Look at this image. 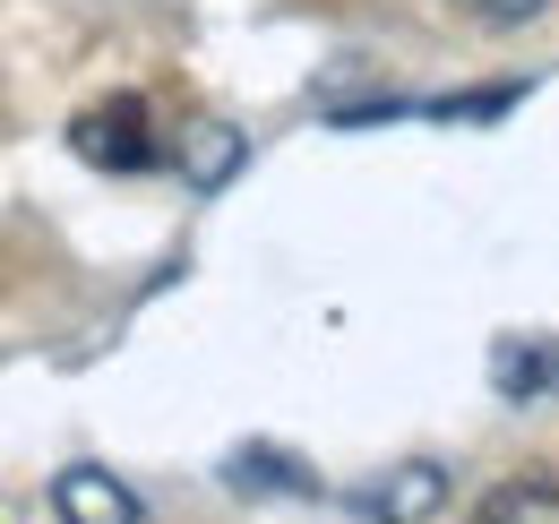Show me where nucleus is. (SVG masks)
Returning <instances> with one entry per match:
<instances>
[{
    "instance_id": "nucleus-1",
    "label": "nucleus",
    "mask_w": 559,
    "mask_h": 524,
    "mask_svg": "<svg viewBox=\"0 0 559 524\" xmlns=\"http://www.w3.org/2000/svg\"><path fill=\"white\" fill-rule=\"evenodd\" d=\"M70 146L86 155V164H104V172H146V164L164 155V138H155V121H146V104H139V95H112V104L78 112Z\"/></svg>"
},
{
    "instance_id": "nucleus-6",
    "label": "nucleus",
    "mask_w": 559,
    "mask_h": 524,
    "mask_svg": "<svg viewBox=\"0 0 559 524\" xmlns=\"http://www.w3.org/2000/svg\"><path fill=\"white\" fill-rule=\"evenodd\" d=\"M448 9H465L474 26H525V17H543L551 0H448Z\"/></svg>"
},
{
    "instance_id": "nucleus-3",
    "label": "nucleus",
    "mask_w": 559,
    "mask_h": 524,
    "mask_svg": "<svg viewBox=\"0 0 559 524\" xmlns=\"http://www.w3.org/2000/svg\"><path fill=\"white\" fill-rule=\"evenodd\" d=\"M52 516L61 524H139V499H130V481H112L104 464H70V473L52 481Z\"/></svg>"
},
{
    "instance_id": "nucleus-5",
    "label": "nucleus",
    "mask_w": 559,
    "mask_h": 524,
    "mask_svg": "<svg viewBox=\"0 0 559 524\" xmlns=\"http://www.w3.org/2000/svg\"><path fill=\"white\" fill-rule=\"evenodd\" d=\"M181 146H199V155H190V190H224V172L241 164V138L224 130V121H199V130H181Z\"/></svg>"
},
{
    "instance_id": "nucleus-2",
    "label": "nucleus",
    "mask_w": 559,
    "mask_h": 524,
    "mask_svg": "<svg viewBox=\"0 0 559 524\" xmlns=\"http://www.w3.org/2000/svg\"><path fill=\"white\" fill-rule=\"evenodd\" d=\"M361 524H430L448 508V473L439 464H396L388 481H370V490H353L345 499Z\"/></svg>"
},
{
    "instance_id": "nucleus-4",
    "label": "nucleus",
    "mask_w": 559,
    "mask_h": 524,
    "mask_svg": "<svg viewBox=\"0 0 559 524\" xmlns=\"http://www.w3.org/2000/svg\"><path fill=\"white\" fill-rule=\"evenodd\" d=\"M490 388L508 395V404H543V388H559V353L534 344V335H525V344L508 335V344L490 353Z\"/></svg>"
}]
</instances>
